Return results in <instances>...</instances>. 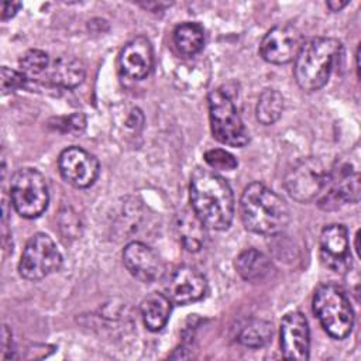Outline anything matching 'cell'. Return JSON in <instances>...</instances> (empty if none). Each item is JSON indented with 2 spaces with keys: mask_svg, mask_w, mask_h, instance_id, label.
<instances>
[{
  "mask_svg": "<svg viewBox=\"0 0 361 361\" xmlns=\"http://www.w3.org/2000/svg\"><path fill=\"white\" fill-rule=\"evenodd\" d=\"M1 358L3 360H7L10 358V354L8 351L10 350V345H11V331L8 330V327L4 324L3 326V331H1Z\"/></svg>",
  "mask_w": 361,
  "mask_h": 361,
  "instance_id": "cell-29",
  "label": "cell"
},
{
  "mask_svg": "<svg viewBox=\"0 0 361 361\" xmlns=\"http://www.w3.org/2000/svg\"><path fill=\"white\" fill-rule=\"evenodd\" d=\"M175 228L178 238L185 250L190 252L199 251L206 243V226L193 212V209H183L176 214Z\"/></svg>",
  "mask_w": 361,
  "mask_h": 361,
  "instance_id": "cell-18",
  "label": "cell"
},
{
  "mask_svg": "<svg viewBox=\"0 0 361 361\" xmlns=\"http://www.w3.org/2000/svg\"><path fill=\"white\" fill-rule=\"evenodd\" d=\"M272 324L262 319H251L245 322L238 331V341L250 348H261L272 338Z\"/></svg>",
  "mask_w": 361,
  "mask_h": 361,
  "instance_id": "cell-22",
  "label": "cell"
},
{
  "mask_svg": "<svg viewBox=\"0 0 361 361\" xmlns=\"http://www.w3.org/2000/svg\"><path fill=\"white\" fill-rule=\"evenodd\" d=\"M207 102L213 137L224 145L244 147L250 140L248 131L228 94L212 90Z\"/></svg>",
  "mask_w": 361,
  "mask_h": 361,
  "instance_id": "cell-6",
  "label": "cell"
},
{
  "mask_svg": "<svg viewBox=\"0 0 361 361\" xmlns=\"http://www.w3.org/2000/svg\"><path fill=\"white\" fill-rule=\"evenodd\" d=\"M154 66V52L145 37L130 39L120 52L121 72L134 80H141L149 75Z\"/></svg>",
  "mask_w": 361,
  "mask_h": 361,
  "instance_id": "cell-16",
  "label": "cell"
},
{
  "mask_svg": "<svg viewBox=\"0 0 361 361\" xmlns=\"http://www.w3.org/2000/svg\"><path fill=\"white\" fill-rule=\"evenodd\" d=\"M320 207L333 210L344 203H357L360 199V175L348 164L338 165L327 173V182L319 196Z\"/></svg>",
  "mask_w": 361,
  "mask_h": 361,
  "instance_id": "cell-9",
  "label": "cell"
},
{
  "mask_svg": "<svg viewBox=\"0 0 361 361\" xmlns=\"http://www.w3.org/2000/svg\"><path fill=\"white\" fill-rule=\"evenodd\" d=\"M123 262L127 271L144 283H152L164 276L165 267L159 255L141 241H131L123 250Z\"/></svg>",
  "mask_w": 361,
  "mask_h": 361,
  "instance_id": "cell-12",
  "label": "cell"
},
{
  "mask_svg": "<svg viewBox=\"0 0 361 361\" xmlns=\"http://www.w3.org/2000/svg\"><path fill=\"white\" fill-rule=\"evenodd\" d=\"M140 310L145 327L151 331H159L169 320L172 302L166 295L152 292L142 299Z\"/></svg>",
  "mask_w": 361,
  "mask_h": 361,
  "instance_id": "cell-20",
  "label": "cell"
},
{
  "mask_svg": "<svg viewBox=\"0 0 361 361\" xmlns=\"http://www.w3.org/2000/svg\"><path fill=\"white\" fill-rule=\"evenodd\" d=\"M49 56L41 49H30L20 59V72L27 78L28 82L37 80L44 76L49 68Z\"/></svg>",
  "mask_w": 361,
  "mask_h": 361,
  "instance_id": "cell-24",
  "label": "cell"
},
{
  "mask_svg": "<svg viewBox=\"0 0 361 361\" xmlns=\"http://www.w3.org/2000/svg\"><path fill=\"white\" fill-rule=\"evenodd\" d=\"M282 110H283V97L278 90L265 89L259 94L255 114H257V120L261 124L264 126L274 124L275 121L279 120Z\"/></svg>",
  "mask_w": 361,
  "mask_h": 361,
  "instance_id": "cell-23",
  "label": "cell"
},
{
  "mask_svg": "<svg viewBox=\"0 0 361 361\" xmlns=\"http://www.w3.org/2000/svg\"><path fill=\"white\" fill-rule=\"evenodd\" d=\"M165 288L166 296L172 303L190 305L200 300L206 295L207 281L196 268L182 265L171 274Z\"/></svg>",
  "mask_w": 361,
  "mask_h": 361,
  "instance_id": "cell-14",
  "label": "cell"
},
{
  "mask_svg": "<svg viewBox=\"0 0 361 361\" xmlns=\"http://www.w3.org/2000/svg\"><path fill=\"white\" fill-rule=\"evenodd\" d=\"M56 123H58L56 127L61 128L63 133H72V134H79L86 127V118L83 113H73L68 117L58 118Z\"/></svg>",
  "mask_w": 361,
  "mask_h": 361,
  "instance_id": "cell-27",
  "label": "cell"
},
{
  "mask_svg": "<svg viewBox=\"0 0 361 361\" xmlns=\"http://www.w3.org/2000/svg\"><path fill=\"white\" fill-rule=\"evenodd\" d=\"M327 173L329 171L319 158H300L286 172L283 185L293 200L307 203L320 196L327 182Z\"/></svg>",
  "mask_w": 361,
  "mask_h": 361,
  "instance_id": "cell-8",
  "label": "cell"
},
{
  "mask_svg": "<svg viewBox=\"0 0 361 361\" xmlns=\"http://www.w3.org/2000/svg\"><path fill=\"white\" fill-rule=\"evenodd\" d=\"M61 176L75 188H89L99 176L100 165L94 155L80 147L63 149L58 158Z\"/></svg>",
  "mask_w": 361,
  "mask_h": 361,
  "instance_id": "cell-10",
  "label": "cell"
},
{
  "mask_svg": "<svg viewBox=\"0 0 361 361\" xmlns=\"http://www.w3.org/2000/svg\"><path fill=\"white\" fill-rule=\"evenodd\" d=\"M302 44V35L296 27L290 24L275 25L264 35L259 54L267 62L282 65L296 58Z\"/></svg>",
  "mask_w": 361,
  "mask_h": 361,
  "instance_id": "cell-11",
  "label": "cell"
},
{
  "mask_svg": "<svg viewBox=\"0 0 361 361\" xmlns=\"http://www.w3.org/2000/svg\"><path fill=\"white\" fill-rule=\"evenodd\" d=\"M10 199L16 212L25 219L41 216L49 203L45 176L34 168H21L10 180Z\"/></svg>",
  "mask_w": 361,
  "mask_h": 361,
  "instance_id": "cell-5",
  "label": "cell"
},
{
  "mask_svg": "<svg viewBox=\"0 0 361 361\" xmlns=\"http://www.w3.org/2000/svg\"><path fill=\"white\" fill-rule=\"evenodd\" d=\"M190 204L207 228L226 230L234 217V196L227 180L210 169L196 168L190 176Z\"/></svg>",
  "mask_w": 361,
  "mask_h": 361,
  "instance_id": "cell-1",
  "label": "cell"
},
{
  "mask_svg": "<svg viewBox=\"0 0 361 361\" xmlns=\"http://www.w3.org/2000/svg\"><path fill=\"white\" fill-rule=\"evenodd\" d=\"M204 161L210 168L220 169V171H233L238 165L234 155H231L228 151L221 149V148H214V149L206 151Z\"/></svg>",
  "mask_w": 361,
  "mask_h": 361,
  "instance_id": "cell-25",
  "label": "cell"
},
{
  "mask_svg": "<svg viewBox=\"0 0 361 361\" xmlns=\"http://www.w3.org/2000/svg\"><path fill=\"white\" fill-rule=\"evenodd\" d=\"M348 4V1H337V0H330L327 1V7L331 11H340L343 7H345Z\"/></svg>",
  "mask_w": 361,
  "mask_h": 361,
  "instance_id": "cell-30",
  "label": "cell"
},
{
  "mask_svg": "<svg viewBox=\"0 0 361 361\" xmlns=\"http://www.w3.org/2000/svg\"><path fill=\"white\" fill-rule=\"evenodd\" d=\"M313 312L333 338H345L354 326V312L345 292L334 285H320L313 296Z\"/></svg>",
  "mask_w": 361,
  "mask_h": 361,
  "instance_id": "cell-4",
  "label": "cell"
},
{
  "mask_svg": "<svg viewBox=\"0 0 361 361\" xmlns=\"http://www.w3.org/2000/svg\"><path fill=\"white\" fill-rule=\"evenodd\" d=\"M240 213L245 228L261 235L282 233L290 220L286 202L259 182H252L244 189Z\"/></svg>",
  "mask_w": 361,
  "mask_h": 361,
  "instance_id": "cell-2",
  "label": "cell"
},
{
  "mask_svg": "<svg viewBox=\"0 0 361 361\" xmlns=\"http://www.w3.org/2000/svg\"><path fill=\"white\" fill-rule=\"evenodd\" d=\"M62 265V255L54 240L45 233L34 234L25 244L20 262V275L28 281H39Z\"/></svg>",
  "mask_w": 361,
  "mask_h": 361,
  "instance_id": "cell-7",
  "label": "cell"
},
{
  "mask_svg": "<svg viewBox=\"0 0 361 361\" xmlns=\"http://www.w3.org/2000/svg\"><path fill=\"white\" fill-rule=\"evenodd\" d=\"M235 269L248 282H264L274 272L271 259L261 251L250 248L243 251L235 259Z\"/></svg>",
  "mask_w": 361,
  "mask_h": 361,
  "instance_id": "cell-19",
  "label": "cell"
},
{
  "mask_svg": "<svg viewBox=\"0 0 361 361\" xmlns=\"http://www.w3.org/2000/svg\"><path fill=\"white\" fill-rule=\"evenodd\" d=\"M173 42L176 49L185 56H193L202 51L204 45V31L197 23H183L173 31Z\"/></svg>",
  "mask_w": 361,
  "mask_h": 361,
  "instance_id": "cell-21",
  "label": "cell"
},
{
  "mask_svg": "<svg viewBox=\"0 0 361 361\" xmlns=\"http://www.w3.org/2000/svg\"><path fill=\"white\" fill-rule=\"evenodd\" d=\"M320 258L327 268L336 272L351 267L348 231L344 224H329L322 230Z\"/></svg>",
  "mask_w": 361,
  "mask_h": 361,
  "instance_id": "cell-15",
  "label": "cell"
},
{
  "mask_svg": "<svg viewBox=\"0 0 361 361\" xmlns=\"http://www.w3.org/2000/svg\"><path fill=\"white\" fill-rule=\"evenodd\" d=\"M310 331L303 313L289 312L281 322V351L285 358L305 361L309 358Z\"/></svg>",
  "mask_w": 361,
  "mask_h": 361,
  "instance_id": "cell-13",
  "label": "cell"
},
{
  "mask_svg": "<svg viewBox=\"0 0 361 361\" xmlns=\"http://www.w3.org/2000/svg\"><path fill=\"white\" fill-rule=\"evenodd\" d=\"M20 7H21V3H18V1H3L1 3V20L6 21V20L14 17Z\"/></svg>",
  "mask_w": 361,
  "mask_h": 361,
  "instance_id": "cell-28",
  "label": "cell"
},
{
  "mask_svg": "<svg viewBox=\"0 0 361 361\" xmlns=\"http://www.w3.org/2000/svg\"><path fill=\"white\" fill-rule=\"evenodd\" d=\"M45 79L52 86L73 89L85 79V65L73 56H58L49 63Z\"/></svg>",
  "mask_w": 361,
  "mask_h": 361,
  "instance_id": "cell-17",
  "label": "cell"
},
{
  "mask_svg": "<svg viewBox=\"0 0 361 361\" xmlns=\"http://www.w3.org/2000/svg\"><path fill=\"white\" fill-rule=\"evenodd\" d=\"M28 83L27 78L17 71H13L7 66L1 68V90L3 93H8V92H14L17 89L24 87Z\"/></svg>",
  "mask_w": 361,
  "mask_h": 361,
  "instance_id": "cell-26",
  "label": "cell"
},
{
  "mask_svg": "<svg viewBox=\"0 0 361 361\" xmlns=\"http://www.w3.org/2000/svg\"><path fill=\"white\" fill-rule=\"evenodd\" d=\"M341 52V42L334 38L316 37L302 44L296 58L293 75L300 89L314 92L323 87Z\"/></svg>",
  "mask_w": 361,
  "mask_h": 361,
  "instance_id": "cell-3",
  "label": "cell"
}]
</instances>
